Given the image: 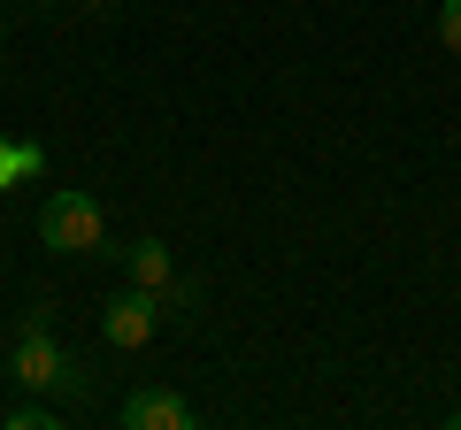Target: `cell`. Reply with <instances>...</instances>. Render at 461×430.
I'll return each mask as SVG.
<instances>
[{
	"mask_svg": "<svg viewBox=\"0 0 461 430\" xmlns=\"http://www.w3.org/2000/svg\"><path fill=\"white\" fill-rule=\"evenodd\" d=\"M162 323H200V284L193 277H169L162 284Z\"/></svg>",
	"mask_w": 461,
	"mask_h": 430,
	"instance_id": "cell-7",
	"label": "cell"
},
{
	"mask_svg": "<svg viewBox=\"0 0 461 430\" xmlns=\"http://www.w3.org/2000/svg\"><path fill=\"white\" fill-rule=\"evenodd\" d=\"M39 238H47V254H100V238H108V208H100V193H47V208H39Z\"/></svg>",
	"mask_w": 461,
	"mask_h": 430,
	"instance_id": "cell-2",
	"label": "cell"
},
{
	"mask_svg": "<svg viewBox=\"0 0 461 430\" xmlns=\"http://www.w3.org/2000/svg\"><path fill=\"white\" fill-rule=\"evenodd\" d=\"M16 392H47V399H62V408H85V392H93V369L54 338V315H23V331H16Z\"/></svg>",
	"mask_w": 461,
	"mask_h": 430,
	"instance_id": "cell-1",
	"label": "cell"
},
{
	"mask_svg": "<svg viewBox=\"0 0 461 430\" xmlns=\"http://www.w3.org/2000/svg\"><path fill=\"white\" fill-rule=\"evenodd\" d=\"M446 423H454V430H461V408H454V415H446Z\"/></svg>",
	"mask_w": 461,
	"mask_h": 430,
	"instance_id": "cell-11",
	"label": "cell"
},
{
	"mask_svg": "<svg viewBox=\"0 0 461 430\" xmlns=\"http://www.w3.org/2000/svg\"><path fill=\"white\" fill-rule=\"evenodd\" d=\"M115 262H123V277H131V284H147V292H162V284L177 277V254H169L162 238H131Z\"/></svg>",
	"mask_w": 461,
	"mask_h": 430,
	"instance_id": "cell-5",
	"label": "cell"
},
{
	"mask_svg": "<svg viewBox=\"0 0 461 430\" xmlns=\"http://www.w3.org/2000/svg\"><path fill=\"white\" fill-rule=\"evenodd\" d=\"M115 415H123V430H193L200 423V408L185 392H169V384H139Z\"/></svg>",
	"mask_w": 461,
	"mask_h": 430,
	"instance_id": "cell-4",
	"label": "cell"
},
{
	"mask_svg": "<svg viewBox=\"0 0 461 430\" xmlns=\"http://www.w3.org/2000/svg\"><path fill=\"white\" fill-rule=\"evenodd\" d=\"M0 423H8V430H54V423H62V408H39V399H23V408H8Z\"/></svg>",
	"mask_w": 461,
	"mask_h": 430,
	"instance_id": "cell-8",
	"label": "cell"
},
{
	"mask_svg": "<svg viewBox=\"0 0 461 430\" xmlns=\"http://www.w3.org/2000/svg\"><path fill=\"white\" fill-rule=\"evenodd\" d=\"M154 331H162V292H147V284H131V292H115L108 308H100V338H108L115 354L154 346Z\"/></svg>",
	"mask_w": 461,
	"mask_h": 430,
	"instance_id": "cell-3",
	"label": "cell"
},
{
	"mask_svg": "<svg viewBox=\"0 0 461 430\" xmlns=\"http://www.w3.org/2000/svg\"><path fill=\"white\" fill-rule=\"evenodd\" d=\"M0 47H8V23H0Z\"/></svg>",
	"mask_w": 461,
	"mask_h": 430,
	"instance_id": "cell-12",
	"label": "cell"
},
{
	"mask_svg": "<svg viewBox=\"0 0 461 430\" xmlns=\"http://www.w3.org/2000/svg\"><path fill=\"white\" fill-rule=\"evenodd\" d=\"M69 8H85V16H108V8H115V0H69Z\"/></svg>",
	"mask_w": 461,
	"mask_h": 430,
	"instance_id": "cell-10",
	"label": "cell"
},
{
	"mask_svg": "<svg viewBox=\"0 0 461 430\" xmlns=\"http://www.w3.org/2000/svg\"><path fill=\"white\" fill-rule=\"evenodd\" d=\"M39 169H47V154L0 131V193H8V184H23V177H39Z\"/></svg>",
	"mask_w": 461,
	"mask_h": 430,
	"instance_id": "cell-6",
	"label": "cell"
},
{
	"mask_svg": "<svg viewBox=\"0 0 461 430\" xmlns=\"http://www.w3.org/2000/svg\"><path fill=\"white\" fill-rule=\"evenodd\" d=\"M438 47L461 54V0H438Z\"/></svg>",
	"mask_w": 461,
	"mask_h": 430,
	"instance_id": "cell-9",
	"label": "cell"
}]
</instances>
